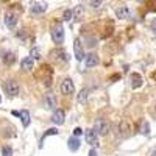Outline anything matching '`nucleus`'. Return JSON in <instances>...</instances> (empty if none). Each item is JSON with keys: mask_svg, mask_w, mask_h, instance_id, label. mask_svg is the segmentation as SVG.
<instances>
[{"mask_svg": "<svg viewBox=\"0 0 156 156\" xmlns=\"http://www.w3.org/2000/svg\"><path fill=\"white\" fill-rule=\"evenodd\" d=\"M94 129H95V133L98 136H106L108 131H109V123L106 119H103V117H100V119L95 120L94 123Z\"/></svg>", "mask_w": 156, "mask_h": 156, "instance_id": "f257e3e1", "label": "nucleus"}, {"mask_svg": "<svg viewBox=\"0 0 156 156\" xmlns=\"http://www.w3.org/2000/svg\"><path fill=\"white\" fill-rule=\"evenodd\" d=\"M51 39H53L55 44H62L64 42V28L61 23H56L53 28H51Z\"/></svg>", "mask_w": 156, "mask_h": 156, "instance_id": "f03ea898", "label": "nucleus"}, {"mask_svg": "<svg viewBox=\"0 0 156 156\" xmlns=\"http://www.w3.org/2000/svg\"><path fill=\"white\" fill-rule=\"evenodd\" d=\"M50 56H51V59H53V61H56V62H59V64H64V62L69 61V55H67L64 50H59V48L51 50V51H50Z\"/></svg>", "mask_w": 156, "mask_h": 156, "instance_id": "7ed1b4c3", "label": "nucleus"}, {"mask_svg": "<svg viewBox=\"0 0 156 156\" xmlns=\"http://www.w3.org/2000/svg\"><path fill=\"white\" fill-rule=\"evenodd\" d=\"M5 90H6V94H8L9 97H17L19 92H20V87H19L17 81L8 80V81L5 83Z\"/></svg>", "mask_w": 156, "mask_h": 156, "instance_id": "20e7f679", "label": "nucleus"}, {"mask_svg": "<svg viewBox=\"0 0 156 156\" xmlns=\"http://www.w3.org/2000/svg\"><path fill=\"white\" fill-rule=\"evenodd\" d=\"M73 90H75L73 81L70 80V78H66V80L61 83V92L64 95H70V94H73Z\"/></svg>", "mask_w": 156, "mask_h": 156, "instance_id": "39448f33", "label": "nucleus"}, {"mask_svg": "<svg viewBox=\"0 0 156 156\" xmlns=\"http://www.w3.org/2000/svg\"><path fill=\"white\" fill-rule=\"evenodd\" d=\"M84 139H86V142L89 145H97L98 144V134L95 133V129H86Z\"/></svg>", "mask_w": 156, "mask_h": 156, "instance_id": "423d86ee", "label": "nucleus"}, {"mask_svg": "<svg viewBox=\"0 0 156 156\" xmlns=\"http://www.w3.org/2000/svg\"><path fill=\"white\" fill-rule=\"evenodd\" d=\"M47 11V3L45 2H34L30 6V12L31 14H42V12Z\"/></svg>", "mask_w": 156, "mask_h": 156, "instance_id": "0eeeda50", "label": "nucleus"}, {"mask_svg": "<svg viewBox=\"0 0 156 156\" xmlns=\"http://www.w3.org/2000/svg\"><path fill=\"white\" fill-rule=\"evenodd\" d=\"M73 53H75L76 61H81L84 58V50H83V45L80 42V39H75L73 41Z\"/></svg>", "mask_w": 156, "mask_h": 156, "instance_id": "6e6552de", "label": "nucleus"}, {"mask_svg": "<svg viewBox=\"0 0 156 156\" xmlns=\"http://www.w3.org/2000/svg\"><path fill=\"white\" fill-rule=\"evenodd\" d=\"M64 120H66V112H64L62 109H55L53 115H51V122H53L55 125H62Z\"/></svg>", "mask_w": 156, "mask_h": 156, "instance_id": "1a4fd4ad", "label": "nucleus"}, {"mask_svg": "<svg viewBox=\"0 0 156 156\" xmlns=\"http://www.w3.org/2000/svg\"><path fill=\"white\" fill-rule=\"evenodd\" d=\"M44 106H45V109H55L56 108V97L51 92L45 94V97H44Z\"/></svg>", "mask_w": 156, "mask_h": 156, "instance_id": "9d476101", "label": "nucleus"}, {"mask_svg": "<svg viewBox=\"0 0 156 156\" xmlns=\"http://www.w3.org/2000/svg\"><path fill=\"white\" fill-rule=\"evenodd\" d=\"M20 67H22V70H25V72H30V70L34 67V59H33L31 56L23 58L22 62H20Z\"/></svg>", "mask_w": 156, "mask_h": 156, "instance_id": "9b49d317", "label": "nucleus"}, {"mask_svg": "<svg viewBox=\"0 0 156 156\" xmlns=\"http://www.w3.org/2000/svg\"><path fill=\"white\" fill-rule=\"evenodd\" d=\"M97 64H98V56H97L95 53H90V55H87V56H86V59H84V66H86L87 69L95 67Z\"/></svg>", "mask_w": 156, "mask_h": 156, "instance_id": "f8f14e48", "label": "nucleus"}, {"mask_svg": "<svg viewBox=\"0 0 156 156\" xmlns=\"http://www.w3.org/2000/svg\"><path fill=\"white\" fill-rule=\"evenodd\" d=\"M17 23V16L14 14V12H8V14L5 16V25L8 28H14Z\"/></svg>", "mask_w": 156, "mask_h": 156, "instance_id": "ddd939ff", "label": "nucleus"}, {"mask_svg": "<svg viewBox=\"0 0 156 156\" xmlns=\"http://www.w3.org/2000/svg\"><path fill=\"white\" fill-rule=\"evenodd\" d=\"M115 16H117V19H128L129 17V8L128 6H119L115 9Z\"/></svg>", "mask_w": 156, "mask_h": 156, "instance_id": "4468645a", "label": "nucleus"}, {"mask_svg": "<svg viewBox=\"0 0 156 156\" xmlns=\"http://www.w3.org/2000/svg\"><path fill=\"white\" fill-rule=\"evenodd\" d=\"M80 145H81V142H80V139H78L76 136H73V137H70L67 140V147H69L70 151H76L78 148H80Z\"/></svg>", "mask_w": 156, "mask_h": 156, "instance_id": "2eb2a0df", "label": "nucleus"}, {"mask_svg": "<svg viewBox=\"0 0 156 156\" xmlns=\"http://www.w3.org/2000/svg\"><path fill=\"white\" fill-rule=\"evenodd\" d=\"M2 59H3V62L6 64V66H9V64H12L14 62V59H16V56H14V53L12 51H2Z\"/></svg>", "mask_w": 156, "mask_h": 156, "instance_id": "dca6fc26", "label": "nucleus"}, {"mask_svg": "<svg viewBox=\"0 0 156 156\" xmlns=\"http://www.w3.org/2000/svg\"><path fill=\"white\" fill-rule=\"evenodd\" d=\"M19 117H20V120H22V125H23V126H28V125H30L31 119H30V112H28L27 109L20 111V112H19Z\"/></svg>", "mask_w": 156, "mask_h": 156, "instance_id": "f3484780", "label": "nucleus"}, {"mask_svg": "<svg viewBox=\"0 0 156 156\" xmlns=\"http://www.w3.org/2000/svg\"><path fill=\"white\" fill-rule=\"evenodd\" d=\"M83 16H84V8H83L81 5H76V6L73 8V19H75V20H81Z\"/></svg>", "mask_w": 156, "mask_h": 156, "instance_id": "a211bd4d", "label": "nucleus"}, {"mask_svg": "<svg viewBox=\"0 0 156 156\" xmlns=\"http://www.w3.org/2000/svg\"><path fill=\"white\" fill-rule=\"evenodd\" d=\"M131 86H133L134 89H137V87L142 86V76H140L139 73H133V75H131Z\"/></svg>", "mask_w": 156, "mask_h": 156, "instance_id": "6ab92c4d", "label": "nucleus"}, {"mask_svg": "<svg viewBox=\"0 0 156 156\" xmlns=\"http://www.w3.org/2000/svg\"><path fill=\"white\" fill-rule=\"evenodd\" d=\"M87 97H89V90L81 89V92L78 94V103H80V105H84V103L87 101Z\"/></svg>", "mask_w": 156, "mask_h": 156, "instance_id": "aec40b11", "label": "nucleus"}, {"mask_svg": "<svg viewBox=\"0 0 156 156\" xmlns=\"http://www.w3.org/2000/svg\"><path fill=\"white\" fill-rule=\"evenodd\" d=\"M55 134H58V129H56V128H50V129H47V131L44 133V136L41 137V147H42V142H44V139H45L47 136H55Z\"/></svg>", "mask_w": 156, "mask_h": 156, "instance_id": "412c9836", "label": "nucleus"}, {"mask_svg": "<svg viewBox=\"0 0 156 156\" xmlns=\"http://www.w3.org/2000/svg\"><path fill=\"white\" fill-rule=\"evenodd\" d=\"M30 56H31L33 59H39V58H41V50H39L37 47L31 48V53H30Z\"/></svg>", "mask_w": 156, "mask_h": 156, "instance_id": "4be33fe9", "label": "nucleus"}, {"mask_svg": "<svg viewBox=\"0 0 156 156\" xmlns=\"http://www.w3.org/2000/svg\"><path fill=\"white\" fill-rule=\"evenodd\" d=\"M84 42H86L87 47H94L97 44V39L95 37H84Z\"/></svg>", "mask_w": 156, "mask_h": 156, "instance_id": "5701e85b", "label": "nucleus"}, {"mask_svg": "<svg viewBox=\"0 0 156 156\" xmlns=\"http://www.w3.org/2000/svg\"><path fill=\"white\" fill-rule=\"evenodd\" d=\"M62 17H64V20H70L73 17V9H66L64 14H62Z\"/></svg>", "mask_w": 156, "mask_h": 156, "instance_id": "b1692460", "label": "nucleus"}, {"mask_svg": "<svg viewBox=\"0 0 156 156\" xmlns=\"http://www.w3.org/2000/svg\"><path fill=\"white\" fill-rule=\"evenodd\" d=\"M101 5H103V0H90V6H92L94 9L101 8Z\"/></svg>", "mask_w": 156, "mask_h": 156, "instance_id": "393cba45", "label": "nucleus"}, {"mask_svg": "<svg viewBox=\"0 0 156 156\" xmlns=\"http://www.w3.org/2000/svg\"><path fill=\"white\" fill-rule=\"evenodd\" d=\"M140 133L144 134V136H147V134L150 133V125H148L147 122H145L144 125H142V128H140Z\"/></svg>", "mask_w": 156, "mask_h": 156, "instance_id": "a878e982", "label": "nucleus"}, {"mask_svg": "<svg viewBox=\"0 0 156 156\" xmlns=\"http://www.w3.org/2000/svg\"><path fill=\"white\" fill-rule=\"evenodd\" d=\"M2 156H12V150L9 147H3L2 148Z\"/></svg>", "mask_w": 156, "mask_h": 156, "instance_id": "bb28decb", "label": "nucleus"}, {"mask_svg": "<svg viewBox=\"0 0 156 156\" xmlns=\"http://www.w3.org/2000/svg\"><path fill=\"white\" fill-rule=\"evenodd\" d=\"M83 133H84V131H83L81 128H75V129H73V136H76V137H78V136H81Z\"/></svg>", "mask_w": 156, "mask_h": 156, "instance_id": "cd10ccee", "label": "nucleus"}, {"mask_svg": "<svg viewBox=\"0 0 156 156\" xmlns=\"http://www.w3.org/2000/svg\"><path fill=\"white\" fill-rule=\"evenodd\" d=\"M150 27H151V31L156 34V19H153V20H151V25H150Z\"/></svg>", "mask_w": 156, "mask_h": 156, "instance_id": "c85d7f7f", "label": "nucleus"}, {"mask_svg": "<svg viewBox=\"0 0 156 156\" xmlns=\"http://www.w3.org/2000/svg\"><path fill=\"white\" fill-rule=\"evenodd\" d=\"M89 156H97V150H95V148H92V150L89 151Z\"/></svg>", "mask_w": 156, "mask_h": 156, "instance_id": "c756f323", "label": "nucleus"}, {"mask_svg": "<svg viewBox=\"0 0 156 156\" xmlns=\"http://www.w3.org/2000/svg\"><path fill=\"white\" fill-rule=\"evenodd\" d=\"M148 156H156V147H154V148H153V150L148 153Z\"/></svg>", "mask_w": 156, "mask_h": 156, "instance_id": "7c9ffc66", "label": "nucleus"}, {"mask_svg": "<svg viewBox=\"0 0 156 156\" xmlns=\"http://www.w3.org/2000/svg\"><path fill=\"white\" fill-rule=\"evenodd\" d=\"M136 2H139V3H142V2H145V0H136Z\"/></svg>", "mask_w": 156, "mask_h": 156, "instance_id": "2f4dec72", "label": "nucleus"}, {"mask_svg": "<svg viewBox=\"0 0 156 156\" xmlns=\"http://www.w3.org/2000/svg\"><path fill=\"white\" fill-rule=\"evenodd\" d=\"M0 103H2V95H0Z\"/></svg>", "mask_w": 156, "mask_h": 156, "instance_id": "473e14b6", "label": "nucleus"}, {"mask_svg": "<svg viewBox=\"0 0 156 156\" xmlns=\"http://www.w3.org/2000/svg\"><path fill=\"white\" fill-rule=\"evenodd\" d=\"M154 111H156V106H154Z\"/></svg>", "mask_w": 156, "mask_h": 156, "instance_id": "72a5a7b5", "label": "nucleus"}]
</instances>
